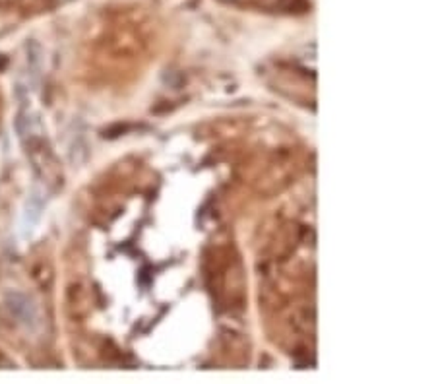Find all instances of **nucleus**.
I'll return each instance as SVG.
<instances>
[{
    "mask_svg": "<svg viewBox=\"0 0 436 384\" xmlns=\"http://www.w3.org/2000/svg\"><path fill=\"white\" fill-rule=\"evenodd\" d=\"M8 307L12 315L18 318V322L26 324L28 328L37 324V311L31 305V301L24 297V295H12L8 299Z\"/></svg>",
    "mask_w": 436,
    "mask_h": 384,
    "instance_id": "obj_1",
    "label": "nucleus"
}]
</instances>
